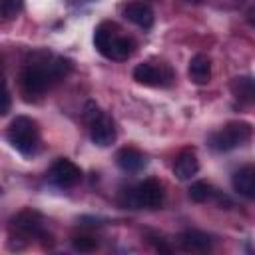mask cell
I'll use <instances>...</instances> for the list:
<instances>
[{"label": "cell", "instance_id": "cell-1", "mask_svg": "<svg viewBox=\"0 0 255 255\" xmlns=\"http://www.w3.org/2000/svg\"><path fill=\"white\" fill-rule=\"evenodd\" d=\"M94 46L98 52L116 62H124L133 52V42L128 36L120 34V28L114 22H102L94 32Z\"/></svg>", "mask_w": 255, "mask_h": 255}, {"label": "cell", "instance_id": "cell-2", "mask_svg": "<svg viewBox=\"0 0 255 255\" xmlns=\"http://www.w3.org/2000/svg\"><path fill=\"white\" fill-rule=\"evenodd\" d=\"M6 137L16 151H20L22 155H32L36 153L38 143H40L38 124L28 116H18L10 122L6 129Z\"/></svg>", "mask_w": 255, "mask_h": 255}, {"label": "cell", "instance_id": "cell-3", "mask_svg": "<svg viewBox=\"0 0 255 255\" xmlns=\"http://www.w3.org/2000/svg\"><path fill=\"white\" fill-rule=\"evenodd\" d=\"M253 133V128L247 122H229L221 129L213 131L209 135V145L215 151H231L239 145H243Z\"/></svg>", "mask_w": 255, "mask_h": 255}, {"label": "cell", "instance_id": "cell-4", "mask_svg": "<svg viewBox=\"0 0 255 255\" xmlns=\"http://www.w3.org/2000/svg\"><path fill=\"white\" fill-rule=\"evenodd\" d=\"M52 82H56V78L50 70V58L46 62H32L20 72V86L30 96H38L46 92V88Z\"/></svg>", "mask_w": 255, "mask_h": 255}, {"label": "cell", "instance_id": "cell-5", "mask_svg": "<svg viewBox=\"0 0 255 255\" xmlns=\"http://www.w3.org/2000/svg\"><path fill=\"white\" fill-rule=\"evenodd\" d=\"M133 80L143 86H167L171 84L173 74L167 66H155L151 62H143L133 68Z\"/></svg>", "mask_w": 255, "mask_h": 255}, {"label": "cell", "instance_id": "cell-6", "mask_svg": "<svg viewBox=\"0 0 255 255\" xmlns=\"http://www.w3.org/2000/svg\"><path fill=\"white\" fill-rule=\"evenodd\" d=\"M133 197H135V205L137 207L157 209L163 203V185L157 179L147 177L137 187H133Z\"/></svg>", "mask_w": 255, "mask_h": 255}, {"label": "cell", "instance_id": "cell-7", "mask_svg": "<svg viewBox=\"0 0 255 255\" xmlns=\"http://www.w3.org/2000/svg\"><path fill=\"white\" fill-rule=\"evenodd\" d=\"M10 229L14 233H18L20 237H28V239H32V237H44L46 235L44 233V227H42L40 213L30 211V209H24L18 215H14L12 221H10Z\"/></svg>", "mask_w": 255, "mask_h": 255}, {"label": "cell", "instance_id": "cell-8", "mask_svg": "<svg viewBox=\"0 0 255 255\" xmlns=\"http://www.w3.org/2000/svg\"><path fill=\"white\" fill-rule=\"evenodd\" d=\"M88 126H90V137L96 145L108 147L116 141V124L108 114L100 112L94 120L88 122Z\"/></svg>", "mask_w": 255, "mask_h": 255}, {"label": "cell", "instance_id": "cell-9", "mask_svg": "<svg viewBox=\"0 0 255 255\" xmlns=\"http://www.w3.org/2000/svg\"><path fill=\"white\" fill-rule=\"evenodd\" d=\"M82 179V169L70 159H58L50 167V181L58 187H74Z\"/></svg>", "mask_w": 255, "mask_h": 255}, {"label": "cell", "instance_id": "cell-10", "mask_svg": "<svg viewBox=\"0 0 255 255\" xmlns=\"http://www.w3.org/2000/svg\"><path fill=\"white\" fill-rule=\"evenodd\" d=\"M199 169V159L195 155V149L191 147H185L179 151V155L175 157V163H173V173L177 179L185 181V179H191Z\"/></svg>", "mask_w": 255, "mask_h": 255}, {"label": "cell", "instance_id": "cell-11", "mask_svg": "<svg viewBox=\"0 0 255 255\" xmlns=\"http://www.w3.org/2000/svg\"><path fill=\"white\" fill-rule=\"evenodd\" d=\"M231 183L239 195H243L247 199H255V165L239 167L231 175Z\"/></svg>", "mask_w": 255, "mask_h": 255}, {"label": "cell", "instance_id": "cell-12", "mask_svg": "<svg viewBox=\"0 0 255 255\" xmlns=\"http://www.w3.org/2000/svg\"><path fill=\"white\" fill-rule=\"evenodd\" d=\"M116 163L120 169L128 171V173H135V171H141L147 163L145 155L135 149V147H122L118 153H116Z\"/></svg>", "mask_w": 255, "mask_h": 255}, {"label": "cell", "instance_id": "cell-13", "mask_svg": "<svg viewBox=\"0 0 255 255\" xmlns=\"http://www.w3.org/2000/svg\"><path fill=\"white\" fill-rule=\"evenodd\" d=\"M124 14H126V18L129 22H133L135 26H139L143 30L153 26V10L145 2H131V4H128Z\"/></svg>", "mask_w": 255, "mask_h": 255}, {"label": "cell", "instance_id": "cell-14", "mask_svg": "<svg viewBox=\"0 0 255 255\" xmlns=\"http://www.w3.org/2000/svg\"><path fill=\"white\" fill-rule=\"evenodd\" d=\"M187 76L193 84H207L211 80V60L205 56V54H195L191 60H189V66H187Z\"/></svg>", "mask_w": 255, "mask_h": 255}, {"label": "cell", "instance_id": "cell-15", "mask_svg": "<svg viewBox=\"0 0 255 255\" xmlns=\"http://www.w3.org/2000/svg\"><path fill=\"white\" fill-rule=\"evenodd\" d=\"M211 237L203 231H195V229H189V231H183L179 235V245L185 249V251H207L211 249Z\"/></svg>", "mask_w": 255, "mask_h": 255}, {"label": "cell", "instance_id": "cell-16", "mask_svg": "<svg viewBox=\"0 0 255 255\" xmlns=\"http://www.w3.org/2000/svg\"><path fill=\"white\" fill-rule=\"evenodd\" d=\"M231 92L237 100L245 104H255V80L253 78H235L231 82Z\"/></svg>", "mask_w": 255, "mask_h": 255}, {"label": "cell", "instance_id": "cell-17", "mask_svg": "<svg viewBox=\"0 0 255 255\" xmlns=\"http://www.w3.org/2000/svg\"><path fill=\"white\" fill-rule=\"evenodd\" d=\"M189 197L195 203H203V201H207V199L213 197V187L207 181H195L189 187Z\"/></svg>", "mask_w": 255, "mask_h": 255}, {"label": "cell", "instance_id": "cell-18", "mask_svg": "<svg viewBox=\"0 0 255 255\" xmlns=\"http://www.w3.org/2000/svg\"><path fill=\"white\" fill-rule=\"evenodd\" d=\"M24 8V0H0V12L4 20L16 18Z\"/></svg>", "mask_w": 255, "mask_h": 255}, {"label": "cell", "instance_id": "cell-19", "mask_svg": "<svg viewBox=\"0 0 255 255\" xmlns=\"http://www.w3.org/2000/svg\"><path fill=\"white\" fill-rule=\"evenodd\" d=\"M72 247L80 253H90V251H96L98 249V241L90 235H76L72 239Z\"/></svg>", "mask_w": 255, "mask_h": 255}, {"label": "cell", "instance_id": "cell-20", "mask_svg": "<svg viewBox=\"0 0 255 255\" xmlns=\"http://www.w3.org/2000/svg\"><path fill=\"white\" fill-rule=\"evenodd\" d=\"M4 104H2V114H8L10 112V92H8V88L4 86Z\"/></svg>", "mask_w": 255, "mask_h": 255}, {"label": "cell", "instance_id": "cell-21", "mask_svg": "<svg viewBox=\"0 0 255 255\" xmlns=\"http://www.w3.org/2000/svg\"><path fill=\"white\" fill-rule=\"evenodd\" d=\"M245 18H247V24H249L251 28H255V8H251V10L247 12V16H245Z\"/></svg>", "mask_w": 255, "mask_h": 255}, {"label": "cell", "instance_id": "cell-22", "mask_svg": "<svg viewBox=\"0 0 255 255\" xmlns=\"http://www.w3.org/2000/svg\"><path fill=\"white\" fill-rule=\"evenodd\" d=\"M185 2H189V4H199V2H203V0H185Z\"/></svg>", "mask_w": 255, "mask_h": 255}]
</instances>
